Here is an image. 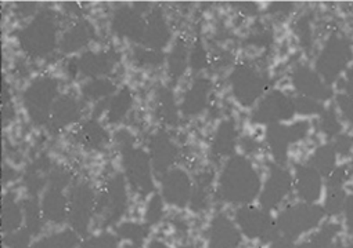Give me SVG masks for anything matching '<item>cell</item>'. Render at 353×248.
Segmentation results:
<instances>
[{"instance_id":"6da1fadb","label":"cell","mask_w":353,"mask_h":248,"mask_svg":"<svg viewBox=\"0 0 353 248\" xmlns=\"http://www.w3.org/2000/svg\"><path fill=\"white\" fill-rule=\"evenodd\" d=\"M259 190V179L255 171L244 160L233 161L221 181V194L232 203H248Z\"/></svg>"},{"instance_id":"7a4b0ae2","label":"cell","mask_w":353,"mask_h":248,"mask_svg":"<svg viewBox=\"0 0 353 248\" xmlns=\"http://www.w3.org/2000/svg\"><path fill=\"white\" fill-rule=\"evenodd\" d=\"M323 218V210L312 204H299L281 212L277 229L288 240H295L306 230L314 227Z\"/></svg>"},{"instance_id":"3957f363","label":"cell","mask_w":353,"mask_h":248,"mask_svg":"<svg viewBox=\"0 0 353 248\" xmlns=\"http://www.w3.org/2000/svg\"><path fill=\"white\" fill-rule=\"evenodd\" d=\"M57 93V84L48 79H38L26 93V104L30 115L35 120H43L49 115L50 106L53 105L54 97Z\"/></svg>"},{"instance_id":"277c9868","label":"cell","mask_w":353,"mask_h":248,"mask_svg":"<svg viewBox=\"0 0 353 248\" xmlns=\"http://www.w3.org/2000/svg\"><path fill=\"white\" fill-rule=\"evenodd\" d=\"M21 42L34 54H48L54 46V25L48 17H38L21 35Z\"/></svg>"},{"instance_id":"5b68a950","label":"cell","mask_w":353,"mask_h":248,"mask_svg":"<svg viewBox=\"0 0 353 248\" xmlns=\"http://www.w3.org/2000/svg\"><path fill=\"white\" fill-rule=\"evenodd\" d=\"M237 222L243 232L251 238L265 237L273 230V222L269 214L254 207L240 210L237 212Z\"/></svg>"},{"instance_id":"8992f818","label":"cell","mask_w":353,"mask_h":248,"mask_svg":"<svg viewBox=\"0 0 353 248\" xmlns=\"http://www.w3.org/2000/svg\"><path fill=\"white\" fill-rule=\"evenodd\" d=\"M240 243V233L236 226L223 215L212 223L210 248H236Z\"/></svg>"},{"instance_id":"52a82bcc","label":"cell","mask_w":353,"mask_h":248,"mask_svg":"<svg viewBox=\"0 0 353 248\" xmlns=\"http://www.w3.org/2000/svg\"><path fill=\"white\" fill-rule=\"evenodd\" d=\"M290 188H291L290 177L285 172H283L281 170H279L277 172H274L270 177V179L263 190V194L261 196L262 205L268 207V208L277 207L279 203L288 193Z\"/></svg>"},{"instance_id":"ba28073f","label":"cell","mask_w":353,"mask_h":248,"mask_svg":"<svg viewBox=\"0 0 353 248\" xmlns=\"http://www.w3.org/2000/svg\"><path fill=\"white\" fill-rule=\"evenodd\" d=\"M163 194L169 203L185 205L190 194L189 181L183 174H170L163 182Z\"/></svg>"},{"instance_id":"9c48e42d","label":"cell","mask_w":353,"mask_h":248,"mask_svg":"<svg viewBox=\"0 0 353 248\" xmlns=\"http://www.w3.org/2000/svg\"><path fill=\"white\" fill-rule=\"evenodd\" d=\"M126 167L128 172L132 178V181L139 185L140 188L150 186V179H148V167L145 157L140 152H130L126 155Z\"/></svg>"},{"instance_id":"30bf717a","label":"cell","mask_w":353,"mask_h":248,"mask_svg":"<svg viewBox=\"0 0 353 248\" xmlns=\"http://www.w3.org/2000/svg\"><path fill=\"white\" fill-rule=\"evenodd\" d=\"M298 192L299 196L307 203L317 200L320 196V181L317 172L313 170H303V172L298 177Z\"/></svg>"},{"instance_id":"8fae6325","label":"cell","mask_w":353,"mask_h":248,"mask_svg":"<svg viewBox=\"0 0 353 248\" xmlns=\"http://www.w3.org/2000/svg\"><path fill=\"white\" fill-rule=\"evenodd\" d=\"M112 58L110 54H88L81 58V69L86 75H101L112 68Z\"/></svg>"},{"instance_id":"7c38bea8","label":"cell","mask_w":353,"mask_h":248,"mask_svg":"<svg viewBox=\"0 0 353 248\" xmlns=\"http://www.w3.org/2000/svg\"><path fill=\"white\" fill-rule=\"evenodd\" d=\"M78 108L77 104L71 98H61L57 104H54V124L65 126L77 119Z\"/></svg>"},{"instance_id":"4fadbf2b","label":"cell","mask_w":353,"mask_h":248,"mask_svg":"<svg viewBox=\"0 0 353 248\" xmlns=\"http://www.w3.org/2000/svg\"><path fill=\"white\" fill-rule=\"evenodd\" d=\"M336 233L335 225H328L305 240L298 248H330Z\"/></svg>"},{"instance_id":"5bb4252c","label":"cell","mask_w":353,"mask_h":248,"mask_svg":"<svg viewBox=\"0 0 353 248\" xmlns=\"http://www.w3.org/2000/svg\"><path fill=\"white\" fill-rule=\"evenodd\" d=\"M90 27L79 25L70 31L64 38V52H75L77 49L86 45L90 39Z\"/></svg>"},{"instance_id":"9a60e30c","label":"cell","mask_w":353,"mask_h":248,"mask_svg":"<svg viewBox=\"0 0 353 248\" xmlns=\"http://www.w3.org/2000/svg\"><path fill=\"white\" fill-rule=\"evenodd\" d=\"M82 135H83V139L90 146H101V144L107 138L103 128L100 126H97L96 123H93V122L85 124V127L82 130Z\"/></svg>"},{"instance_id":"2e32d148","label":"cell","mask_w":353,"mask_h":248,"mask_svg":"<svg viewBox=\"0 0 353 248\" xmlns=\"http://www.w3.org/2000/svg\"><path fill=\"white\" fill-rule=\"evenodd\" d=\"M129 101V97L128 95H119L117 100H115V102H114V105L111 106V119L112 120H115V119H118V117H121L123 113H125V111L128 109V102Z\"/></svg>"},{"instance_id":"e0dca14e","label":"cell","mask_w":353,"mask_h":248,"mask_svg":"<svg viewBox=\"0 0 353 248\" xmlns=\"http://www.w3.org/2000/svg\"><path fill=\"white\" fill-rule=\"evenodd\" d=\"M104 86H105V83H103V82H96V83L88 86V95L96 97V98L104 95L107 93V90L103 89Z\"/></svg>"},{"instance_id":"ac0fdd59","label":"cell","mask_w":353,"mask_h":248,"mask_svg":"<svg viewBox=\"0 0 353 248\" xmlns=\"http://www.w3.org/2000/svg\"><path fill=\"white\" fill-rule=\"evenodd\" d=\"M346 219H347V226L353 234V197L350 200H347V204H346Z\"/></svg>"},{"instance_id":"d6986e66","label":"cell","mask_w":353,"mask_h":248,"mask_svg":"<svg viewBox=\"0 0 353 248\" xmlns=\"http://www.w3.org/2000/svg\"><path fill=\"white\" fill-rule=\"evenodd\" d=\"M151 248H166V247L162 245V244H159V243H154V244L151 245Z\"/></svg>"},{"instance_id":"ffe728a7","label":"cell","mask_w":353,"mask_h":248,"mask_svg":"<svg viewBox=\"0 0 353 248\" xmlns=\"http://www.w3.org/2000/svg\"><path fill=\"white\" fill-rule=\"evenodd\" d=\"M343 248H353V245L352 247H343Z\"/></svg>"},{"instance_id":"44dd1931","label":"cell","mask_w":353,"mask_h":248,"mask_svg":"<svg viewBox=\"0 0 353 248\" xmlns=\"http://www.w3.org/2000/svg\"><path fill=\"white\" fill-rule=\"evenodd\" d=\"M0 56H2V53H0ZM0 64H2V63H0Z\"/></svg>"}]
</instances>
